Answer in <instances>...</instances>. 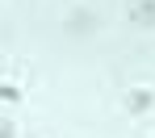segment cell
I'll return each instance as SVG.
<instances>
[{"label":"cell","mask_w":155,"mask_h":138,"mask_svg":"<svg viewBox=\"0 0 155 138\" xmlns=\"http://www.w3.org/2000/svg\"><path fill=\"white\" fill-rule=\"evenodd\" d=\"M130 17H134V25H155V0H134Z\"/></svg>","instance_id":"6da1fadb"},{"label":"cell","mask_w":155,"mask_h":138,"mask_svg":"<svg viewBox=\"0 0 155 138\" xmlns=\"http://www.w3.org/2000/svg\"><path fill=\"white\" fill-rule=\"evenodd\" d=\"M126 105H130V113H147L151 109V92H147V88H134L126 96Z\"/></svg>","instance_id":"7a4b0ae2"},{"label":"cell","mask_w":155,"mask_h":138,"mask_svg":"<svg viewBox=\"0 0 155 138\" xmlns=\"http://www.w3.org/2000/svg\"><path fill=\"white\" fill-rule=\"evenodd\" d=\"M17 96H21L17 88H0V101H17Z\"/></svg>","instance_id":"3957f363"},{"label":"cell","mask_w":155,"mask_h":138,"mask_svg":"<svg viewBox=\"0 0 155 138\" xmlns=\"http://www.w3.org/2000/svg\"><path fill=\"white\" fill-rule=\"evenodd\" d=\"M0 138H13V121H0Z\"/></svg>","instance_id":"277c9868"}]
</instances>
